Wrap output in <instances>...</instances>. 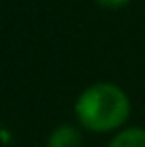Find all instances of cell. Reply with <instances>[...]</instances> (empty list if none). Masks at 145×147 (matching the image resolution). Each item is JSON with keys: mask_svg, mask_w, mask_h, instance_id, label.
<instances>
[{"mask_svg": "<svg viewBox=\"0 0 145 147\" xmlns=\"http://www.w3.org/2000/svg\"><path fill=\"white\" fill-rule=\"evenodd\" d=\"M107 147H145V129L129 127L117 133Z\"/></svg>", "mask_w": 145, "mask_h": 147, "instance_id": "obj_3", "label": "cell"}, {"mask_svg": "<svg viewBox=\"0 0 145 147\" xmlns=\"http://www.w3.org/2000/svg\"><path fill=\"white\" fill-rule=\"evenodd\" d=\"M82 145V135L74 125H60L54 129L50 135L48 147H80Z\"/></svg>", "mask_w": 145, "mask_h": 147, "instance_id": "obj_2", "label": "cell"}, {"mask_svg": "<svg viewBox=\"0 0 145 147\" xmlns=\"http://www.w3.org/2000/svg\"><path fill=\"white\" fill-rule=\"evenodd\" d=\"M131 103L127 94L107 82L90 86L76 103V113L80 123L96 133L117 129L129 117Z\"/></svg>", "mask_w": 145, "mask_h": 147, "instance_id": "obj_1", "label": "cell"}, {"mask_svg": "<svg viewBox=\"0 0 145 147\" xmlns=\"http://www.w3.org/2000/svg\"><path fill=\"white\" fill-rule=\"evenodd\" d=\"M96 2L103 8H121V6L129 4L131 0H96Z\"/></svg>", "mask_w": 145, "mask_h": 147, "instance_id": "obj_4", "label": "cell"}]
</instances>
